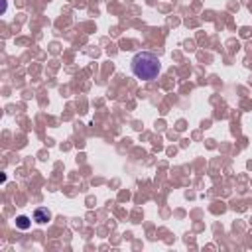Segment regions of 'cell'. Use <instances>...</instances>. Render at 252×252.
<instances>
[{
    "instance_id": "3",
    "label": "cell",
    "mask_w": 252,
    "mask_h": 252,
    "mask_svg": "<svg viewBox=\"0 0 252 252\" xmlns=\"http://www.w3.org/2000/svg\"><path fill=\"white\" fill-rule=\"evenodd\" d=\"M16 226H18V228H22V230H28V228L32 226V220H30V217H26V215H20V217L16 219Z\"/></svg>"
},
{
    "instance_id": "1",
    "label": "cell",
    "mask_w": 252,
    "mask_h": 252,
    "mask_svg": "<svg viewBox=\"0 0 252 252\" xmlns=\"http://www.w3.org/2000/svg\"><path fill=\"white\" fill-rule=\"evenodd\" d=\"M130 69H132L134 77H138L142 81H154L161 71V63H159V57L156 53L138 51L130 61Z\"/></svg>"
},
{
    "instance_id": "2",
    "label": "cell",
    "mask_w": 252,
    "mask_h": 252,
    "mask_svg": "<svg viewBox=\"0 0 252 252\" xmlns=\"http://www.w3.org/2000/svg\"><path fill=\"white\" fill-rule=\"evenodd\" d=\"M49 219H51V213H49L45 207H37V209L33 211V220H35L37 224H45Z\"/></svg>"
}]
</instances>
